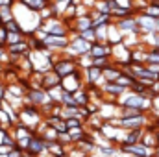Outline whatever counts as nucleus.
Instances as JSON below:
<instances>
[{
	"label": "nucleus",
	"mask_w": 159,
	"mask_h": 157,
	"mask_svg": "<svg viewBox=\"0 0 159 157\" xmlns=\"http://www.w3.org/2000/svg\"><path fill=\"white\" fill-rule=\"evenodd\" d=\"M119 28L122 32H137V20L133 19H126V20H120Z\"/></svg>",
	"instance_id": "4"
},
{
	"label": "nucleus",
	"mask_w": 159,
	"mask_h": 157,
	"mask_svg": "<svg viewBox=\"0 0 159 157\" xmlns=\"http://www.w3.org/2000/svg\"><path fill=\"white\" fill-rule=\"evenodd\" d=\"M22 35L24 34H7V43L6 44H15V43H19V41H22Z\"/></svg>",
	"instance_id": "6"
},
{
	"label": "nucleus",
	"mask_w": 159,
	"mask_h": 157,
	"mask_svg": "<svg viewBox=\"0 0 159 157\" xmlns=\"http://www.w3.org/2000/svg\"><path fill=\"white\" fill-rule=\"evenodd\" d=\"M6 43H7V30L4 26H0V44L6 46Z\"/></svg>",
	"instance_id": "7"
},
{
	"label": "nucleus",
	"mask_w": 159,
	"mask_h": 157,
	"mask_svg": "<svg viewBox=\"0 0 159 157\" xmlns=\"http://www.w3.org/2000/svg\"><path fill=\"white\" fill-rule=\"evenodd\" d=\"M124 107H133V109H141L143 107V96H139V94H131V96H128L126 100H124V104H122Z\"/></svg>",
	"instance_id": "3"
},
{
	"label": "nucleus",
	"mask_w": 159,
	"mask_h": 157,
	"mask_svg": "<svg viewBox=\"0 0 159 157\" xmlns=\"http://www.w3.org/2000/svg\"><path fill=\"white\" fill-rule=\"evenodd\" d=\"M139 139H141V129H133V131H129V133L126 135L124 144H137Z\"/></svg>",
	"instance_id": "5"
},
{
	"label": "nucleus",
	"mask_w": 159,
	"mask_h": 157,
	"mask_svg": "<svg viewBox=\"0 0 159 157\" xmlns=\"http://www.w3.org/2000/svg\"><path fill=\"white\" fill-rule=\"evenodd\" d=\"M19 4H20V6H24L28 11L37 13V11H43L46 6H50V4H52V0H19Z\"/></svg>",
	"instance_id": "1"
},
{
	"label": "nucleus",
	"mask_w": 159,
	"mask_h": 157,
	"mask_svg": "<svg viewBox=\"0 0 159 157\" xmlns=\"http://www.w3.org/2000/svg\"><path fill=\"white\" fill-rule=\"evenodd\" d=\"M137 26H141L144 32H152V30L156 28V19H154V17H150V15H146V17H139Z\"/></svg>",
	"instance_id": "2"
},
{
	"label": "nucleus",
	"mask_w": 159,
	"mask_h": 157,
	"mask_svg": "<svg viewBox=\"0 0 159 157\" xmlns=\"http://www.w3.org/2000/svg\"><path fill=\"white\" fill-rule=\"evenodd\" d=\"M0 26H4V20H2V19H0Z\"/></svg>",
	"instance_id": "8"
}]
</instances>
